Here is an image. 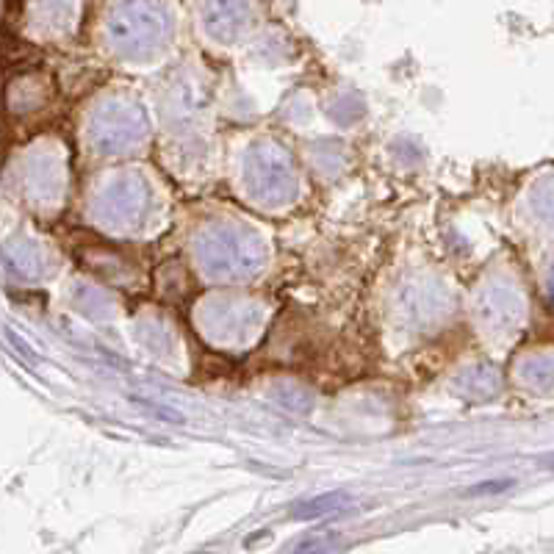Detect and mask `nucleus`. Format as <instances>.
<instances>
[{"mask_svg":"<svg viewBox=\"0 0 554 554\" xmlns=\"http://www.w3.org/2000/svg\"><path fill=\"white\" fill-rule=\"evenodd\" d=\"M513 482L510 480H502V482H482V485H477V488H471L469 496H477V494H499V488H510Z\"/></svg>","mask_w":554,"mask_h":554,"instance_id":"1","label":"nucleus"}]
</instances>
